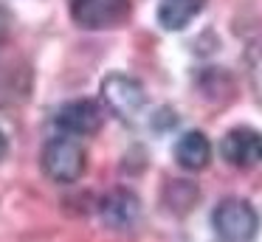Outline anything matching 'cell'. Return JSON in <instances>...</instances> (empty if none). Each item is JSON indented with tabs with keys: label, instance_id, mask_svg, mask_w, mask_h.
Wrapping results in <instances>:
<instances>
[{
	"label": "cell",
	"instance_id": "5",
	"mask_svg": "<svg viewBox=\"0 0 262 242\" xmlns=\"http://www.w3.org/2000/svg\"><path fill=\"white\" fill-rule=\"evenodd\" d=\"M223 161L237 169H251L262 163V133L254 127H234L220 141Z\"/></svg>",
	"mask_w": 262,
	"mask_h": 242
},
{
	"label": "cell",
	"instance_id": "7",
	"mask_svg": "<svg viewBox=\"0 0 262 242\" xmlns=\"http://www.w3.org/2000/svg\"><path fill=\"white\" fill-rule=\"evenodd\" d=\"M99 217L107 228L127 231L141 219V200L130 189H110L99 203Z\"/></svg>",
	"mask_w": 262,
	"mask_h": 242
},
{
	"label": "cell",
	"instance_id": "12",
	"mask_svg": "<svg viewBox=\"0 0 262 242\" xmlns=\"http://www.w3.org/2000/svg\"><path fill=\"white\" fill-rule=\"evenodd\" d=\"M6 149H9V141H6V135L0 133V161H3V155H6Z\"/></svg>",
	"mask_w": 262,
	"mask_h": 242
},
{
	"label": "cell",
	"instance_id": "6",
	"mask_svg": "<svg viewBox=\"0 0 262 242\" xmlns=\"http://www.w3.org/2000/svg\"><path fill=\"white\" fill-rule=\"evenodd\" d=\"M102 124H104V110L91 99L68 101L54 116V127L62 129L65 135H93L96 129H102Z\"/></svg>",
	"mask_w": 262,
	"mask_h": 242
},
{
	"label": "cell",
	"instance_id": "9",
	"mask_svg": "<svg viewBox=\"0 0 262 242\" xmlns=\"http://www.w3.org/2000/svg\"><path fill=\"white\" fill-rule=\"evenodd\" d=\"M203 11V0H161L158 23L166 31H183Z\"/></svg>",
	"mask_w": 262,
	"mask_h": 242
},
{
	"label": "cell",
	"instance_id": "4",
	"mask_svg": "<svg viewBox=\"0 0 262 242\" xmlns=\"http://www.w3.org/2000/svg\"><path fill=\"white\" fill-rule=\"evenodd\" d=\"M71 17L88 31L119 28L130 17V0H71Z\"/></svg>",
	"mask_w": 262,
	"mask_h": 242
},
{
	"label": "cell",
	"instance_id": "2",
	"mask_svg": "<svg viewBox=\"0 0 262 242\" xmlns=\"http://www.w3.org/2000/svg\"><path fill=\"white\" fill-rule=\"evenodd\" d=\"M85 166H88L85 149L71 135H57L42 149V172L54 183H76L85 174Z\"/></svg>",
	"mask_w": 262,
	"mask_h": 242
},
{
	"label": "cell",
	"instance_id": "10",
	"mask_svg": "<svg viewBox=\"0 0 262 242\" xmlns=\"http://www.w3.org/2000/svg\"><path fill=\"white\" fill-rule=\"evenodd\" d=\"M200 191L194 183H189V180H172L169 186H166L164 191V203L169 206V211L175 214H186L194 208V203H198Z\"/></svg>",
	"mask_w": 262,
	"mask_h": 242
},
{
	"label": "cell",
	"instance_id": "11",
	"mask_svg": "<svg viewBox=\"0 0 262 242\" xmlns=\"http://www.w3.org/2000/svg\"><path fill=\"white\" fill-rule=\"evenodd\" d=\"M9 31H12V14H9L6 6H0V45L6 42Z\"/></svg>",
	"mask_w": 262,
	"mask_h": 242
},
{
	"label": "cell",
	"instance_id": "1",
	"mask_svg": "<svg viewBox=\"0 0 262 242\" xmlns=\"http://www.w3.org/2000/svg\"><path fill=\"white\" fill-rule=\"evenodd\" d=\"M211 225L223 242H251L259 234V214L243 197H226L211 211Z\"/></svg>",
	"mask_w": 262,
	"mask_h": 242
},
{
	"label": "cell",
	"instance_id": "3",
	"mask_svg": "<svg viewBox=\"0 0 262 242\" xmlns=\"http://www.w3.org/2000/svg\"><path fill=\"white\" fill-rule=\"evenodd\" d=\"M102 101L116 118L133 121L147 107V90L138 79L127 76V73H107L102 79Z\"/></svg>",
	"mask_w": 262,
	"mask_h": 242
},
{
	"label": "cell",
	"instance_id": "8",
	"mask_svg": "<svg viewBox=\"0 0 262 242\" xmlns=\"http://www.w3.org/2000/svg\"><path fill=\"white\" fill-rule=\"evenodd\" d=\"M175 161H178V166H183L186 172H200V169H206L211 161V141L206 138L200 129L183 133L175 144Z\"/></svg>",
	"mask_w": 262,
	"mask_h": 242
}]
</instances>
